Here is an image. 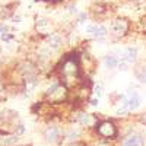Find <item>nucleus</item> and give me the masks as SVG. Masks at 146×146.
I'll return each instance as SVG.
<instances>
[{
	"label": "nucleus",
	"mask_w": 146,
	"mask_h": 146,
	"mask_svg": "<svg viewBox=\"0 0 146 146\" xmlns=\"http://www.w3.org/2000/svg\"><path fill=\"white\" fill-rule=\"evenodd\" d=\"M42 137L47 143L50 145H60L64 140V131L63 129L57 126V124H48L44 130H42Z\"/></svg>",
	"instance_id": "nucleus-4"
},
{
	"label": "nucleus",
	"mask_w": 146,
	"mask_h": 146,
	"mask_svg": "<svg viewBox=\"0 0 146 146\" xmlns=\"http://www.w3.org/2000/svg\"><path fill=\"white\" fill-rule=\"evenodd\" d=\"M89 146H114L113 140H107V139H101V137H96L92 142H89Z\"/></svg>",
	"instance_id": "nucleus-18"
},
{
	"label": "nucleus",
	"mask_w": 146,
	"mask_h": 146,
	"mask_svg": "<svg viewBox=\"0 0 146 146\" xmlns=\"http://www.w3.org/2000/svg\"><path fill=\"white\" fill-rule=\"evenodd\" d=\"M89 13L95 21H102L110 15V5L108 3H101V2H95L89 7Z\"/></svg>",
	"instance_id": "nucleus-9"
},
{
	"label": "nucleus",
	"mask_w": 146,
	"mask_h": 146,
	"mask_svg": "<svg viewBox=\"0 0 146 146\" xmlns=\"http://www.w3.org/2000/svg\"><path fill=\"white\" fill-rule=\"evenodd\" d=\"M16 7V3H7L5 6L0 7V19H7V18H12L15 15V9Z\"/></svg>",
	"instance_id": "nucleus-15"
},
{
	"label": "nucleus",
	"mask_w": 146,
	"mask_h": 146,
	"mask_svg": "<svg viewBox=\"0 0 146 146\" xmlns=\"http://www.w3.org/2000/svg\"><path fill=\"white\" fill-rule=\"evenodd\" d=\"M13 38H15L13 34H7V32L2 34V41H5V42H9L10 40H13Z\"/></svg>",
	"instance_id": "nucleus-22"
},
{
	"label": "nucleus",
	"mask_w": 146,
	"mask_h": 146,
	"mask_svg": "<svg viewBox=\"0 0 146 146\" xmlns=\"http://www.w3.org/2000/svg\"><path fill=\"white\" fill-rule=\"evenodd\" d=\"M104 64H105L107 69H114L118 64V58L115 56H113V54H108V56L104 57Z\"/></svg>",
	"instance_id": "nucleus-17"
},
{
	"label": "nucleus",
	"mask_w": 146,
	"mask_h": 146,
	"mask_svg": "<svg viewBox=\"0 0 146 146\" xmlns=\"http://www.w3.org/2000/svg\"><path fill=\"white\" fill-rule=\"evenodd\" d=\"M136 31L140 34H146V16H142L136 23Z\"/></svg>",
	"instance_id": "nucleus-19"
},
{
	"label": "nucleus",
	"mask_w": 146,
	"mask_h": 146,
	"mask_svg": "<svg viewBox=\"0 0 146 146\" xmlns=\"http://www.w3.org/2000/svg\"><path fill=\"white\" fill-rule=\"evenodd\" d=\"M66 146H89V142H85V140H75V142H69Z\"/></svg>",
	"instance_id": "nucleus-20"
},
{
	"label": "nucleus",
	"mask_w": 146,
	"mask_h": 146,
	"mask_svg": "<svg viewBox=\"0 0 146 146\" xmlns=\"http://www.w3.org/2000/svg\"><path fill=\"white\" fill-rule=\"evenodd\" d=\"M100 118L96 117V114H92V113H88L85 110H79L78 113V117H76V123L86 131V130H94L95 126L100 123Z\"/></svg>",
	"instance_id": "nucleus-5"
},
{
	"label": "nucleus",
	"mask_w": 146,
	"mask_h": 146,
	"mask_svg": "<svg viewBox=\"0 0 146 146\" xmlns=\"http://www.w3.org/2000/svg\"><path fill=\"white\" fill-rule=\"evenodd\" d=\"M35 31L38 32L40 35H50L51 32H54V25L50 18H45V16H36L35 18Z\"/></svg>",
	"instance_id": "nucleus-8"
},
{
	"label": "nucleus",
	"mask_w": 146,
	"mask_h": 146,
	"mask_svg": "<svg viewBox=\"0 0 146 146\" xmlns=\"http://www.w3.org/2000/svg\"><path fill=\"white\" fill-rule=\"evenodd\" d=\"M140 104H142V100H140L137 91L136 89H129L127 98L123 100V104H121V107L117 110V115H126L131 111H135L136 108L140 107Z\"/></svg>",
	"instance_id": "nucleus-3"
},
{
	"label": "nucleus",
	"mask_w": 146,
	"mask_h": 146,
	"mask_svg": "<svg viewBox=\"0 0 146 146\" xmlns=\"http://www.w3.org/2000/svg\"><path fill=\"white\" fill-rule=\"evenodd\" d=\"M94 91H95V95H96V98H100V96L102 95V88H101V85H96Z\"/></svg>",
	"instance_id": "nucleus-23"
},
{
	"label": "nucleus",
	"mask_w": 146,
	"mask_h": 146,
	"mask_svg": "<svg viewBox=\"0 0 146 146\" xmlns=\"http://www.w3.org/2000/svg\"><path fill=\"white\" fill-rule=\"evenodd\" d=\"M137 120L140 121V123H142L143 126H146V113H142V114L137 117Z\"/></svg>",
	"instance_id": "nucleus-25"
},
{
	"label": "nucleus",
	"mask_w": 146,
	"mask_h": 146,
	"mask_svg": "<svg viewBox=\"0 0 146 146\" xmlns=\"http://www.w3.org/2000/svg\"><path fill=\"white\" fill-rule=\"evenodd\" d=\"M19 142H21V136L15 135V133L0 137V146H19Z\"/></svg>",
	"instance_id": "nucleus-14"
},
{
	"label": "nucleus",
	"mask_w": 146,
	"mask_h": 146,
	"mask_svg": "<svg viewBox=\"0 0 146 146\" xmlns=\"http://www.w3.org/2000/svg\"><path fill=\"white\" fill-rule=\"evenodd\" d=\"M133 73H135L136 79L140 83H146V66L145 64H137L135 69H133Z\"/></svg>",
	"instance_id": "nucleus-16"
},
{
	"label": "nucleus",
	"mask_w": 146,
	"mask_h": 146,
	"mask_svg": "<svg viewBox=\"0 0 146 146\" xmlns=\"http://www.w3.org/2000/svg\"><path fill=\"white\" fill-rule=\"evenodd\" d=\"M86 32H89L94 38L100 40V38H104L108 31H107V28H105L104 25H89V27L86 28Z\"/></svg>",
	"instance_id": "nucleus-11"
},
{
	"label": "nucleus",
	"mask_w": 146,
	"mask_h": 146,
	"mask_svg": "<svg viewBox=\"0 0 146 146\" xmlns=\"http://www.w3.org/2000/svg\"><path fill=\"white\" fill-rule=\"evenodd\" d=\"M117 67H118L120 70H127V69H129V63L120 58V60H118V64H117Z\"/></svg>",
	"instance_id": "nucleus-21"
},
{
	"label": "nucleus",
	"mask_w": 146,
	"mask_h": 146,
	"mask_svg": "<svg viewBox=\"0 0 146 146\" xmlns=\"http://www.w3.org/2000/svg\"><path fill=\"white\" fill-rule=\"evenodd\" d=\"M120 58L124 60V62H127L129 64L136 63V60H137V50H136V47H127L126 50L123 51V54H121Z\"/></svg>",
	"instance_id": "nucleus-12"
},
{
	"label": "nucleus",
	"mask_w": 146,
	"mask_h": 146,
	"mask_svg": "<svg viewBox=\"0 0 146 146\" xmlns=\"http://www.w3.org/2000/svg\"><path fill=\"white\" fill-rule=\"evenodd\" d=\"M19 146H31V145H19Z\"/></svg>",
	"instance_id": "nucleus-28"
},
{
	"label": "nucleus",
	"mask_w": 146,
	"mask_h": 146,
	"mask_svg": "<svg viewBox=\"0 0 146 146\" xmlns=\"http://www.w3.org/2000/svg\"><path fill=\"white\" fill-rule=\"evenodd\" d=\"M131 23L127 18H115L111 22V34L118 36V38H123L124 35H127L130 32Z\"/></svg>",
	"instance_id": "nucleus-6"
},
{
	"label": "nucleus",
	"mask_w": 146,
	"mask_h": 146,
	"mask_svg": "<svg viewBox=\"0 0 146 146\" xmlns=\"http://www.w3.org/2000/svg\"><path fill=\"white\" fill-rule=\"evenodd\" d=\"M85 130L82 127H70L66 133H64V139H67L69 142H75V140H80L79 137L83 136Z\"/></svg>",
	"instance_id": "nucleus-13"
},
{
	"label": "nucleus",
	"mask_w": 146,
	"mask_h": 146,
	"mask_svg": "<svg viewBox=\"0 0 146 146\" xmlns=\"http://www.w3.org/2000/svg\"><path fill=\"white\" fill-rule=\"evenodd\" d=\"M145 145H146L145 136L140 133H130L121 140V146H145Z\"/></svg>",
	"instance_id": "nucleus-10"
},
{
	"label": "nucleus",
	"mask_w": 146,
	"mask_h": 146,
	"mask_svg": "<svg viewBox=\"0 0 146 146\" xmlns=\"http://www.w3.org/2000/svg\"><path fill=\"white\" fill-rule=\"evenodd\" d=\"M133 2H136V0H133Z\"/></svg>",
	"instance_id": "nucleus-29"
},
{
	"label": "nucleus",
	"mask_w": 146,
	"mask_h": 146,
	"mask_svg": "<svg viewBox=\"0 0 146 146\" xmlns=\"http://www.w3.org/2000/svg\"><path fill=\"white\" fill-rule=\"evenodd\" d=\"M94 133L101 139L107 140H115L118 137V127L113 120H101L98 124L95 126Z\"/></svg>",
	"instance_id": "nucleus-2"
},
{
	"label": "nucleus",
	"mask_w": 146,
	"mask_h": 146,
	"mask_svg": "<svg viewBox=\"0 0 146 146\" xmlns=\"http://www.w3.org/2000/svg\"><path fill=\"white\" fill-rule=\"evenodd\" d=\"M96 2H101V3H110V2H113V0H96Z\"/></svg>",
	"instance_id": "nucleus-27"
},
{
	"label": "nucleus",
	"mask_w": 146,
	"mask_h": 146,
	"mask_svg": "<svg viewBox=\"0 0 146 146\" xmlns=\"http://www.w3.org/2000/svg\"><path fill=\"white\" fill-rule=\"evenodd\" d=\"M69 94H70L69 88L66 86L64 83L57 80L44 92V101L50 102L53 105H62V104L67 102Z\"/></svg>",
	"instance_id": "nucleus-1"
},
{
	"label": "nucleus",
	"mask_w": 146,
	"mask_h": 146,
	"mask_svg": "<svg viewBox=\"0 0 146 146\" xmlns=\"http://www.w3.org/2000/svg\"><path fill=\"white\" fill-rule=\"evenodd\" d=\"M88 18V13L86 12H80L79 16H78V22H85V19Z\"/></svg>",
	"instance_id": "nucleus-24"
},
{
	"label": "nucleus",
	"mask_w": 146,
	"mask_h": 146,
	"mask_svg": "<svg viewBox=\"0 0 146 146\" xmlns=\"http://www.w3.org/2000/svg\"><path fill=\"white\" fill-rule=\"evenodd\" d=\"M64 42V35L58 31H54L45 36V47H48L53 53H58L63 48Z\"/></svg>",
	"instance_id": "nucleus-7"
},
{
	"label": "nucleus",
	"mask_w": 146,
	"mask_h": 146,
	"mask_svg": "<svg viewBox=\"0 0 146 146\" xmlns=\"http://www.w3.org/2000/svg\"><path fill=\"white\" fill-rule=\"evenodd\" d=\"M98 101H100V98H89V101H88V102H89L91 105H94V107H95V105H98Z\"/></svg>",
	"instance_id": "nucleus-26"
}]
</instances>
